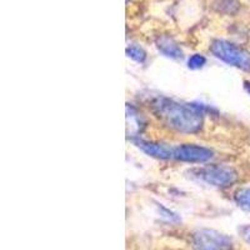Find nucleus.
Wrapping results in <instances>:
<instances>
[{
    "mask_svg": "<svg viewBox=\"0 0 250 250\" xmlns=\"http://www.w3.org/2000/svg\"><path fill=\"white\" fill-rule=\"evenodd\" d=\"M214 156L213 150L199 145L184 144L173 148V159L187 163H207Z\"/></svg>",
    "mask_w": 250,
    "mask_h": 250,
    "instance_id": "obj_4",
    "label": "nucleus"
},
{
    "mask_svg": "<svg viewBox=\"0 0 250 250\" xmlns=\"http://www.w3.org/2000/svg\"><path fill=\"white\" fill-rule=\"evenodd\" d=\"M126 55H128L130 59L135 60L138 62H144L146 59V53L143 50L140 46L137 45H130L126 48Z\"/></svg>",
    "mask_w": 250,
    "mask_h": 250,
    "instance_id": "obj_9",
    "label": "nucleus"
},
{
    "mask_svg": "<svg viewBox=\"0 0 250 250\" xmlns=\"http://www.w3.org/2000/svg\"><path fill=\"white\" fill-rule=\"evenodd\" d=\"M205 62H207V60H205V58L203 57V55L194 54L189 58V60H188V66L190 69H200L204 66Z\"/></svg>",
    "mask_w": 250,
    "mask_h": 250,
    "instance_id": "obj_10",
    "label": "nucleus"
},
{
    "mask_svg": "<svg viewBox=\"0 0 250 250\" xmlns=\"http://www.w3.org/2000/svg\"><path fill=\"white\" fill-rule=\"evenodd\" d=\"M156 46L162 51L165 57L173 58V59H179L183 57V51L179 45L174 42L171 38L162 37L156 40Z\"/></svg>",
    "mask_w": 250,
    "mask_h": 250,
    "instance_id": "obj_7",
    "label": "nucleus"
},
{
    "mask_svg": "<svg viewBox=\"0 0 250 250\" xmlns=\"http://www.w3.org/2000/svg\"><path fill=\"white\" fill-rule=\"evenodd\" d=\"M155 108L167 124L171 129L184 134L199 131L203 126V113L199 108L189 104L160 99L155 103Z\"/></svg>",
    "mask_w": 250,
    "mask_h": 250,
    "instance_id": "obj_1",
    "label": "nucleus"
},
{
    "mask_svg": "<svg viewBox=\"0 0 250 250\" xmlns=\"http://www.w3.org/2000/svg\"><path fill=\"white\" fill-rule=\"evenodd\" d=\"M235 202L239 207L250 213V188H243L235 193Z\"/></svg>",
    "mask_w": 250,
    "mask_h": 250,
    "instance_id": "obj_8",
    "label": "nucleus"
},
{
    "mask_svg": "<svg viewBox=\"0 0 250 250\" xmlns=\"http://www.w3.org/2000/svg\"><path fill=\"white\" fill-rule=\"evenodd\" d=\"M249 242H250V236H249Z\"/></svg>",
    "mask_w": 250,
    "mask_h": 250,
    "instance_id": "obj_12",
    "label": "nucleus"
},
{
    "mask_svg": "<svg viewBox=\"0 0 250 250\" xmlns=\"http://www.w3.org/2000/svg\"><path fill=\"white\" fill-rule=\"evenodd\" d=\"M135 144L142 149L144 153L148 155L159 158V159H173V148H169L167 145L156 144V143L145 142V140H139Z\"/></svg>",
    "mask_w": 250,
    "mask_h": 250,
    "instance_id": "obj_6",
    "label": "nucleus"
},
{
    "mask_svg": "<svg viewBox=\"0 0 250 250\" xmlns=\"http://www.w3.org/2000/svg\"><path fill=\"white\" fill-rule=\"evenodd\" d=\"M245 88H247L248 93L250 94V83H245Z\"/></svg>",
    "mask_w": 250,
    "mask_h": 250,
    "instance_id": "obj_11",
    "label": "nucleus"
},
{
    "mask_svg": "<svg viewBox=\"0 0 250 250\" xmlns=\"http://www.w3.org/2000/svg\"><path fill=\"white\" fill-rule=\"evenodd\" d=\"M210 50L218 59L244 71H250V54L244 49L239 48L225 40H215Z\"/></svg>",
    "mask_w": 250,
    "mask_h": 250,
    "instance_id": "obj_2",
    "label": "nucleus"
},
{
    "mask_svg": "<svg viewBox=\"0 0 250 250\" xmlns=\"http://www.w3.org/2000/svg\"><path fill=\"white\" fill-rule=\"evenodd\" d=\"M199 179L207 184L219 188H227L234 184L238 179V174L231 167L227 165H208L198 171Z\"/></svg>",
    "mask_w": 250,
    "mask_h": 250,
    "instance_id": "obj_3",
    "label": "nucleus"
},
{
    "mask_svg": "<svg viewBox=\"0 0 250 250\" xmlns=\"http://www.w3.org/2000/svg\"><path fill=\"white\" fill-rule=\"evenodd\" d=\"M194 244L199 250H223L230 247L231 240L215 230H200L194 235Z\"/></svg>",
    "mask_w": 250,
    "mask_h": 250,
    "instance_id": "obj_5",
    "label": "nucleus"
}]
</instances>
